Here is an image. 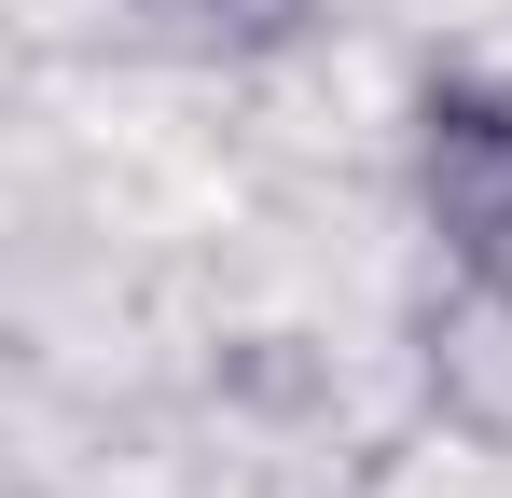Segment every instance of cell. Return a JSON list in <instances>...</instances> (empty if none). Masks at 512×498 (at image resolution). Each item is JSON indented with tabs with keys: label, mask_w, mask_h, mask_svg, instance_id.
<instances>
[{
	"label": "cell",
	"mask_w": 512,
	"mask_h": 498,
	"mask_svg": "<svg viewBox=\"0 0 512 498\" xmlns=\"http://www.w3.org/2000/svg\"><path fill=\"white\" fill-rule=\"evenodd\" d=\"M402 194L429 222V263L512 277V70L499 56H443L416 70L402 111Z\"/></svg>",
	"instance_id": "6da1fadb"
},
{
	"label": "cell",
	"mask_w": 512,
	"mask_h": 498,
	"mask_svg": "<svg viewBox=\"0 0 512 498\" xmlns=\"http://www.w3.org/2000/svg\"><path fill=\"white\" fill-rule=\"evenodd\" d=\"M402 360H416V402L443 415V443L512 457V277L429 263V291L402 305Z\"/></svg>",
	"instance_id": "7a4b0ae2"
},
{
	"label": "cell",
	"mask_w": 512,
	"mask_h": 498,
	"mask_svg": "<svg viewBox=\"0 0 512 498\" xmlns=\"http://www.w3.org/2000/svg\"><path fill=\"white\" fill-rule=\"evenodd\" d=\"M125 14H139V42H167L194 70H263L319 28V0H125Z\"/></svg>",
	"instance_id": "3957f363"
}]
</instances>
